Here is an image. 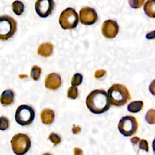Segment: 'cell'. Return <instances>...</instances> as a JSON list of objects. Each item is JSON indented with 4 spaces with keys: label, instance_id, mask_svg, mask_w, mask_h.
<instances>
[{
    "label": "cell",
    "instance_id": "obj_1",
    "mask_svg": "<svg viewBox=\"0 0 155 155\" xmlns=\"http://www.w3.org/2000/svg\"><path fill=\"white\" fill-rule=\"evenodd\" d=\"M86 105L94 114H101L110 107L107 93L102 89H96L91 91L86 98Z\"/></svg>",
    "mask_w": 155,
    "mask_h": 155
},
{
    "label": "cell",
    "instance_id": "obj_2",
    "mask_svg": "<svg viewBox=\"0 0 155 155\" xmlns=\"http://www.w3.org/2000/svg\"><path fill=\"white\" fill-rule=\"evenodd\" d=\"M107 94L111 105L120 107L125 105L130 99V94L125 86L115 84L108 90Z\"/></svg>",
    "mask_w": 155,
    "mask_h": 155
},
{
    "label": "cell",
    "instance_id": "obj_3",
    "mask_svg": "<svg viewBox=\"0 0 155 155\" xmlns=\"http://www.w3.org/2000/svg\"><path fill=\"white\" fill-rule=\"evenodd\" d=\"M10 143L12 150L16 155H24L31 147L30 139L24 133H18L13 136Z\"/></svg>",
    "mask_w": 155,
    "mask_h": 155
},
{
    "label": "cell",
    "instance_id": "obj_4",
    "mask_svg": "<svg viewBox=\"0 0 155 155\" xmlns=\"http://www.w3.org/2000/svg\"><path fill=\"white\" fill-rule=\"evenodd\" d=\"M17 29V22L8 15L0 16V40L7 41L12 38Z\"/></svg>",
    "mask_w": 155,
    "mask_h": 155
},
{
    "label": "cell",
    "instance_id": "obj_5",
    "mask_svg": "<svg viewBox=\"0 0 155 155\" xmlns=\"http://www.w3.org/2000/svg\"><path fill=\"white\" fill-rule=\"evenodd\" d=\"M59 22L62 29L72 30L76 28L78 24V15L73 8L68 7L61 12Z\"/></svg>",
    "mask_w": 155,
    "mask_h": 155
},
{
    "label": "cell",
    "instance_id": "obj_6",
    "mask_svg": "<svg viewBox=\"0 0 155 155\" xmlns=\"http://www.w3.org/2000/svg\"><path fill=\"white\" fill-rule=\"evenodd\" d=\"M35 117V112L32 107L21 105L18 107L15 112L16 122L21 125L26 126L31 124Z\"/></svg>",
    "mask_w": 155,
    "mask_h": 155
},
{
    "label": "cell",
    "instance_id": "obj_7",
    "mask_svg": "<svg viewBox=\"0 0 155 155\" xmlns=\"http://www.w3.org/2000/svg\"><path fill=\"white\" fill-rule=\"evenodd\" d=\"M118 130L124 136H131L135 134L138 128V123L134 116L122 117L118 124Z\"/></svg>",
    "mask_w": 155,
    "mask_h": 155
},
{
    "label": "cell",
    "instance_id": "obj_8",
    "mask_svg": "<svg viewBox=\"0 0 155 155\" xmlns=\"http://www.w3.org/2000/svg\"><path fill=\"white\" fill-rule=\"evenodd\" d=\"M36 13L41 18H46L51 14L54 8V0H36L35 5Z\"/></svg>",
    "mask_w": 155,
    "mask_h": 155
},
{
    "label": "cell",
    "instance_id": "obj_9",
    "mask_svg": "<svg viewBox=\"0 0 155 155\" xmlns=\"http://www.w3.org/2000/svg\"><path fill=\"white\" fill-rule=\"evenodd\" d=\"M97 19L98 16L96 10L91 7H85L79 11V20L84 25H92L97 21Z\"/></svg>",
    "mask_w": 155,
    "mask_h": 155
},
{
    "label": "cell",
    "instance_id": "obj_10",
    "mask_svg": "<svg viewBox=\"0 0 155 155\" xmlns=\"http://www.w3.org/2000/svg\"><path fill=\"white\" fill-rule=\"evenodd\" d=\"M101 30L104 37L107 39H113L118 34L119 25L116 21L108 19L103 22Z\"/></svg>",
    "mask_w": 155,
    "mask_h": 155
},
{
    "label": "cell",
    "instance_id": "obj_11",
    "mask_svg": "<svg viewBox=\"0 0 155 155\" xmlns=\"http://www.w3.org/2000/svg\"><path fill=\"white\" fill-rule=\"evenodd\" d=\"M62 84L61 76L56 73L48 74L45 79V86L46 88L55 90L58 89Z\"/></svg>",
    "mask_w": 155,
    "mask_h": 155
},
{
    "label": "cell",
    "instance_id": "obj_12",
    "mask_svg": "<svg viewBox=\"0 0 155 155\" xmlns=\"http://www.w3.org/2000/svg\"><path fill=\"white\" fill-rule=\"evenodd\" d=\"M15 93L11 89L4 90L0 96V102L3 106H7L14 102Z\"/></svg>",
    "mask_w": 155,
    "mask_h": 155
},
{
    "label": "cell",
    "instance_id": "obj_13",
    "mask_svg": "<svg viewBox=\"0 0 155 155\" xmlns=\"http://www.w3.org/2000/svg\"><path fill=\"white\" fill-rule=\"evenodd\" d=\"M53 45L50 42L42 43L38 48V53L43 57H48L53 53Z\"/></svg>",
    "mask_w": 155,
    "mask_h": 155
},
{
    "label": "cell",
    "instance_id": "obj_14",
    "mask_svg": "<svg viewBox=\"0 0 155 155\" xmlns=\"http://www.w3.org/2000/svg\"><path fill=\"white\" fill-rule=\"evenodd\" d=\"M54 112L51 109H44L41 113V120L42 123L45 125H50L52 124L54 121Z\"/></svg>",
    "mask_w": 155,
    "mask_h": 155
},
{
    "label": "cell",
    "instance_id": "obj_15",
    "mask_svg": "<svg viewBox=\"0 0 155 155\" xmlns=\"http://www.w3.org/2000/svg\"><path fill=\"white\" fill-rule=\"evenodd\" d=\"M143 10L147 16L155 18V0H147L143 5Z\"/></svg>",
    "mask_w": 155,
    "mask_h": 155
},
{
    "label": "cell",
    "instance_id": "obj_16",
    "mask_svg": "<svg viewBox=\"0 0 155 155\" xmlns=\"http://www.w3.org/2000/svg\"><path fill=\"white\" fill-rule=\"evenodd\" d=\"M143 102L142 101H135L130 102L127 106L129 112L136 113L139 112L143 108Z\"/></svg>",
    "mask_w": 155,
    "mask_h": 155
},
{
    "label": "cell",
    "instance_id": "obj_17",
    "mask_svg": "<svg viewBox=\"0 0 155 155\" xmlns=\"http://www.w3.org/2000/svg\"><path fill=\"white\" fill-rule=\"evenodd\" d=\"M12 7L13 12L18 16L21 15L24 10V5L23 2L18 0H16L12 3Z\"/></svg>",
    "mask_w": 155,
    "mask_h": 155
},
{
    "label": "cell",
    "instance_id": "obj_18",
    "mask_svg": "<svg viewBox=\"0 0 155 155\" xmlns=\"http://www.w3.org/2000/svg\"><path fill=\"white\" fill-rule=\"evenodd\" d=\"M42 70L41 67L38 65H34L31 67L30 76L34 81H38L41 76Z\"/></svg>",
    "mask_w": 155,
    "mask_h": 155
},
{
    "label": "cell",
    "instance_id": "obj_19",
    "mask_svg": "<svg viewBox=\"0 0 155 155\" xmlns=\"http://www.w3.org/2000/svg\"><path fill=\"white\" fill-rule=\"evenodd\" d=\"M145 119L149 124H155V110L150 109L146 113Z\"/></svg>",
    "mask_w": 155,
    "mask_h": 155
},
{
    "label": "cell",
    "instance_id": "obj_20",
    "mask_svg": "<svg viewBox=\"0 0 155 155\" xmlns=\"http://www.w3.org/2000/svg\"><path fill=\"white\" fill-rule=\"evenodd\" d=\"M78 90L77 87L71 86L70 87L67 91V97L71 99H75L78 96Z\"/></svg>",
    "mask_w": 155,
    "mask_h": 155
},
{
    "label": "cell",
    "instance_id": "obj_21",
    "mask_svg": "<svg viewBox=\"0 0 155 155\" xmlns=\"http://www.w3.org/2000/svg\"><path fill=\"white\" fill-rule=\"evenodd\" d=\"M83 76L80 73H76L73 75L71 79V85L72 86L77 87L79 86L82 82Z\"/></svg>",
    "mask_w": 155,
    "mask_h": 155
},
{
    "label": "cell",
    "instance_id": "obj_22",
    "mask_svg": "<svg viewBox=\"0 0 155 155\" xmlns=\"http://www.w3.org/2000/svg\"><path fill=\"white\" fill-rule=\"evenodd\" d=\"M10 122L8 119L4 116L0 117V130L4 131L9 128Z\"/></svg>",
    "mask_w": 155,
    "mask_h": 155
},
{
    "label": "cell",
    "instance_id": "obj_23",
    "mask_svg": "<svg viewBox=\"0 0 155 155\" xmlns=\"http://www.w3.org/2000/svg\"><path fill=\"white\" fill-rule=\"evenodd\" d=\"M48 139L53 143L54 146L57 145L58 144L60 143L61 142V136L56 133L52 132L48 136Z\"/></svg>",
    "mask_w": 155,
    "mask_h": 155
},
{
    "label": "cell",
    "instance_id": "obj_24",
    "mask_svg": "<svg viewBox=\"0 0 155 155\" xmlns=\"http://www.w3.org/2000/svg\"><path fill=\"white\" fill-rule=\"evenodd\" d=\"M145 0H128L130 7L134 9L139 8L143 4Z\"/></svg>",
    "mask_w": 155,
    "mask_h": 155
},
{
    "label": "cell",
    "instance_id": "obj_25",
    "mask_svg": "<svg viewBox=\"0 0 155 155\" xmlns=\"http://www.w3.org/2000/svg\"><path fill=\"white\" fill-rule=\"evenodd\" d=\"M139 147V149L145 150L146 152H148L149 151L148 143V142L145 139L140 140Z\"/></svg>",
    "mask_w": 155,
    "mask_h": 155
},
{
    "label": "cell",
    "instance_id": "obj_26",
    "mask_svg": "<svg viewBox=\"0 0 155 155\" xmlns=\"http://www.w3.org/2000/svg\"><path fill=\"white\" fill-rule=\"evenodd\" d=\"M106 73V71L105 70L101 69V70H97L95 73H94V77L96 79H100L102 78Z\"/></svg>",
    "mask_w": 155,
    "mask_h": 155
},
{
    "label": "cell",
    "instance_id": "obj_27",
    "mask_svg": "<svg viewBox=\"0 0 155 155\" xmlns=\"http://www.w3.org/2000/svg\"><path fill=\"white\" fill-rule=\"evenodd\" d=\"M148 88H149L150 93L153 95L155 96V79L151 81V82L150 83V84L149 85Z\"/></svg>",
    "mask_w": 155,
    "mask_h": 155
},
{
    "label": "cell",
    "instance_id": "obj_28",
    "mask_svg": "<svg viewBox=\"0 0 155 155\" xmlns=\"http://www.w3.org/2000/svg\"><path fill=\"white\" fill-rule=\"evenodd\" d=\"M145 37L148 39H155V30L147 33L146 35H145Z\"/></svg>",
    "mask_w": 155,
    "mask_h": 155
},
{
    "label": "cell",
    "instance_id": "obj_29",
    "mask_svg": "<svg viewBox=\"0 0 155 155\" xmlns=\"http://www.w3.org/2000/svg\"><path fill=\"white\" fill-rule=\"evenodd\" d=\"M130 141L132 143V144L133 145H137L138 143H139L140 142V138L139 137H137V136H134L133 137H132L131 139H130Z\"/></svg>",
    "mask_w": 155,
    "mask_h": 155
},
{
    "label": "cell",
    "instance_id": "obj_30",
    "mask_svg": "<svg viewBox=\"0 0 155 155\" xmlns=\"http://www.w3.org/2000/svg\"><path fill=\"white\" fill-rule=\"evenodd\" d=\"M74 155H83L82 150L79 148H75L74 149Z\"/></svg>",
    "mask_w": 155,
    "mask_h": 155
},
{
    "label": "cell",
    "instance_id": "obj_31",
    "mask_svg": "<svg viewBox=\"0 0 155 155\" xmlns=\"http://www.w3.org/2000/svg\"><path fill=\"white\" fill-rule=\"evenodd\" d=\"M81 131V127L79 126H75L73 125V127L72 128V132L74 134H77Z\"/></svg>",
    "mask_w": 155,
    "mask_h": 155
},
{
    "label": "cell",
    "instance_id": "obj_32",
    "mask_svg": "<svg viewBox=\"0 0 155 155\" xmlns=\"http://www.w3.org/2000/svg\"><path fill=\"white\" fill-rule=\"evenodd\" d=\"M152 148H153V151L155 154V138L154 139L153 143H152Z\"/></svg>",
    "mask_w": 155,
    "mask_h": 155
},
{
    "label": "cell",
    "instance_id": "obj_33",
    "mask_svg": "<svg viewBox=\"0 0 155 155\" xmlns=\"http://www.w3.org/2000/svg\"><path fill=\"white\" fill-rule=\"evenodd\" d=\"M42 155H53V154H52L51 153H45L43 154Z\"/></svg>",
    "mask_w": 155,
    "mask_h": 155
}]
</instances>
